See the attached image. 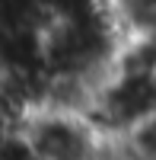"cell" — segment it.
Wrapping results in <instances>:
<instances>
[{"label": "cell", "mask_w": 156, "mask_h": 160, "mask_svg": "<svg viewBox=\"0 0 156 160\" xmlns=\"http://www.w3.org/2000/svg\"><path fill=\"white\" fill-rule=\"evenodd\" d=\"M89 160H127L124 154H121V148H118V144H112V141H105V144H102V148L93 154V157H89Z\"/></svg>", "instance_id": "7a4b0ae2"}, {"label": "cell", "mask_w": 156, "mask_h": 160, "mask_svg": "<svg viewBox=\"0 0 156 160\" xmlns=\"http://www.w3.org/2000/svg\"><path fill=\"white\" fill-rule=\"evenodd\" d=\"M22 131L38 160H89L105 144L83 112H67L54 106L29 109L22 118Z\"/></svg>", "instance_id": "6da1fadb"}]
</instances>
